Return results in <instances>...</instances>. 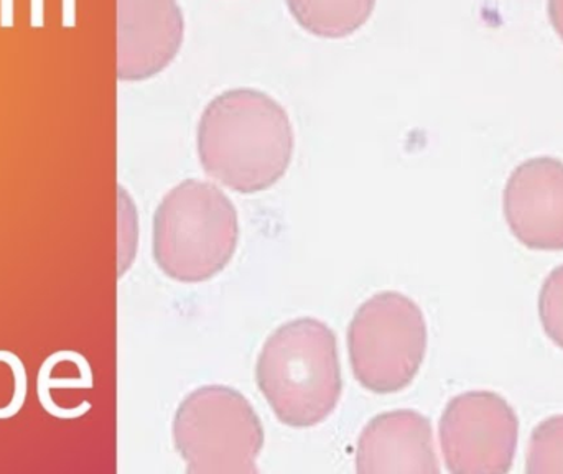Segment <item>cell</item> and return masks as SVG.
<instances>
[{"instance_id": "8992f818", "label": "cell", "mask_w": 563, "mask_h": 474, "mask_svg": "<svg viewBox=\"0 0 563 474\" xmlns=\"http://www.w3.org/2000/svg\"><path fill=\"white\" fill-rule=\"evenodd\" d=\"M440 445L453 474H505L518 449L519 420L501 396L473 390L446 404Z\"/></svg>"}, {"instance_id": "5bb4252c", "label": "cell", "mask_w": 563, "mask_h": 474, "mask_svg": "<svg viewBox=\"0 0 563 474\" xmlns=\"http://www.w3.org/2000/svg\"><path fill=\"white\" fill-rule=\"evenodd\" d=\"M15 26V0H0V29Z\"/></svg>"}, {"instance_id": "5b68a950", "label": "cell", "mask_w": 563, "mask_h": 474, "mask_svg": "<svg viewBox=\"0 0 563 474\" xmlns=\"http://www.w3.org/2000/svg\"><path fill=\"white\" fill-rule=\"evenodd\" d=\"M427 340L426 318L412 298L397 291L367 298L347 328L354 377L369 393H400L419 374Z\"/></svg>"}, {"instance_id": "ba28073f", "label": "cell", "mask_w": 563, "mask_h": 474, "mask_svg": "<svg viewBox=\"0 0 563 474\" xmlns=\"http://www.w3.org/2000/svg\"><path fill=\"white\" fill-rule=\"evenodd\" d=\"M512 236L532 251H563V167L532 162L516 172L505 191Z\"/></svg>"}, {"instance_id": "2e32d148", "label": "cell", "mask_w": 563, "mask_h": 474, "mask_svg": "<svg viewBox=\"0 0 563 474\" xmlns=\"http://www.w3.org/2000/svg\"><path fill=\"white\" fill-rule=\"evenodd\" d=\"M76 25V0H62V26L73 29Z\"/></svg>"}, {"instance_id": "52a82bcc", "label": "cell", "mask_w": 563, "mask_h": 474, "mask_svg": "<svg viewBox=\"0 0 563 474\" xmlns=\"http://www.w3.org/2000/svg\"><path fill=\"white\" fill-rule=\"evenodd\" d=\"M184 38L177 0H118V78H154L177 58Z\"/></svg>"}, {"instance_id": "8fae6325", "label": "cell", "mask_w": 563, "mask_h": 474, "mask_svg": "<svg viewBox=\"0 0 563 474\" xmlns=\"http://www.w3.org/2000/svg\"><path fill=\"white\" fill-rule=\"evenodd\" d=\"M529 474L563 473V416L551 417L536 427L529 442Z\"/></svg>"}, {"instance_id": "7a4b0ae2", "label": "cell", "mask_w": 563, "mask_h": 474, "mask_svg": "<svg viewBox=\"0 0 563 474\" xmlns=\"http://www.w3.org/2000/svg\"><path fill=\"white\" fill-rule=\"evenodd\" d=\"M256 379L282 423L318 426L333 414L343 393L336 337L314 318L282 324L261 350Z\"/></svg>"}, {"instance_id": "4fadbf2b", "label": "cell", "mask_w": 563, "mask_h": 474, "mask_svg": "<svg viewBox=\"0 0 563 474\" xmlns=\"http://www.w3.org/2000/svg\"><path fill=\"white\" fill-rule=\"evenodd\" d=\"M539 317L545 334L563 350V265L552 271L542 285Z\"/></svg>"}, {"instance_id": "3957f363", "label": "cell", "mask_w": 563, "mask_h": 474, "mask_svg": "<svg viewBox=\"0 0 563 474\" xmlns=\"http://www.w3.org/2000/svg\"><path fill=\"white\" fill-rule=\"evenodd\" d=\"M240 217L224 191L208 181L172 188L154 214L152 251L167 277L200 284L217 277L236 254Z\"/></svg>"}, {"instance_id": "9a60e30c", "label": "cell", "mask_w": 563, "mask_h": 474, "mask_svg": "<svg viewBox=\"0 0 563 474\" xmlns=\"http://www.w3.org/2000/svg\"><path fill=\"white\" fill-rule=\"evenodd\" d=\"M30 25L32 29L45 26V0H30Z\"/></svg>"}, {"instance_id": "6da1fadb", "label": "cell", "mask_w": 563, "mask_h": 474, "mask_svg": "<svg viewBox=\"0 0 563 474\" xmlns=\"http://www.w3.org/2000/svg\"><path fill=\"white\" fill-rule=\"evenodd\" d=\"M201 167L236 194L269 190L294 157L290 118L276 99L253 88L230 89L201 114L197 132Z\"/></svg>"}, {"instance_id": "277c9868", "label": "cell", "mask_w": 563, "mask_h": 474, "mask_svg": "<svg viewBox=\"0 0 563 474\" xmlns=\"http://www.w3.org/2000/svg\"><path fill=\"white\" fill-rule=\"evenodd\" d=\"M174 442L190 474H254L264 427L240 390L203 386L178 406Z\"/></svg>"}, {"instance_id": "30bf717a", "label": "cell", "mask_w": 563, "mask_h": 474, "mask_svg": "<svg viewBox=\"0 0 563 474\" xmlns=\"http://www.w3.org/2000/svg\"><path fill=\"white\" fill-rule=\"evenodd\" d=\"M295 22L311 35L338 40L353 35L373 15L376 0H285Z\"/></svg>"}, {"instance_id": "9c48e42d", "label": "cell", "mask_w": 563, "mask_h": 474, "mask_svg": "<svg viewBox=\"0 0 563 474\" xmlns=\"http://www.w3.org/2000/svg\"><path fill=\"white\" fill-rule=\"evenodd\" d=\"M360 474H439L432 423L416 410L374 417L357 439Z\"/></svg>"}, {"instance_id": "7c38bea8", "label": "cell", "mask_w": 563, "mask_h": 474, "mask_svg": "<svg viewBox=\"0 0 563 474\" xmlns=\"http://www.w3.org/2000/svg\"><path fill=\"white\" fill-rule=\"evenodd\" d=\"M29 393L25 364L12 351L0 350V420H9L22 410Z\"/></svg>"}]
</instances>
